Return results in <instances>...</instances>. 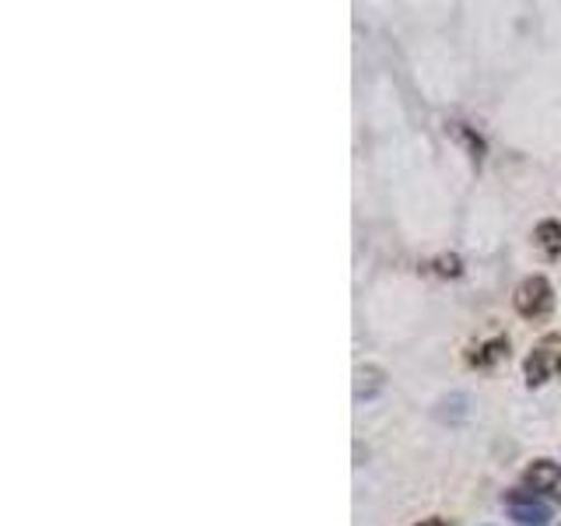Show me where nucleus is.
<instances>
[{
  "label": "nucleus",
  "instance_id": "obj_5",
  "mask_svg": "<svg viewBox=\"0 0 561 526\" xmlns=\"http://www.w3.org/2000/svg\"><path fill=\"white\" fill-rule=\"evenodd\" d=\"M502 358H508V338H488L467 355V362L478 365V368H491V365H499Z\"/></svg>",
  "mask_w": 561,
  "mask_h": 526
},
{
  "label": "nucleus",
  "instance_id": "obj_2",
  "mask_svg": "<svg viewBox=\"0 0 561 526\" xmlns=\"http://www.w3.org/2000/svg\"><path fill=\"white\" fill-rule=\"evenodd\" d=\"M523 373L530 386H543L551 376H561V333H548L534 344Z\"/></svg>",
  "mask_w": 561,
  "mask_h": 526
},
{
  "label": "nucleus",
  "instance_id": "obj_7",
  "mask_svg": "<svg viewBox=\"0 0 561 526\" xmlns=\"http://www.w3.org/2000/svg\"><path fill=\"white\" fill-rule=\"evenodd\" d=\"M414 526H449L443 516H428V519H421V523H414Z\"/></svg>",
  "mask_w": 561,
  "mask_h": 526
},
{
  "label": "nucleus",
  "instance_id": "obj_1",
  "mask_svg": "<svg viewBox=\"0 0 561 526\" xmlns=\"http://www.w3.org/2000/svg\"><path fill=\"white\" fill-rule=\"evenodd\" d=\"M513 309L523 316V320H540V316H548L554 309V288L551 281L543 274H530L523 277L516 291H513Z\"/></svg>",
  "mask_w": 561,
  "mask_h": 526
},
{
  "label": "nucleus",
  "instance_id": "obj_3",
  "mask_svg": "<svg viewBox=\"0 0 561 526\" xmlns=\"http://www.w3.org/2000/svg\"><path fill=\"white\" fill-rule=\"evenodd\" d=\"M505 508H508V516L523 526H548L551 523V505L543 502V495H534V491H526V488L513 491V495L505 499Z\"/></svg>",
  "mask_w": 561,
  "mask_h": 526
},
{
  "label": "nucleus",
  "instance_id": "obj_4",
  "mask_svg": "<svg viewBox=\"0 0 561 526\" xmlns=\"http://www.w3.org/2000/svg\"><path fill=\"white\" fill-rule=\"evenodd\" d=\"M523 484H526V491H534V495L558 491L561 488V467L554 460H534L523 470Z\"/></svg>",
  "mask_w": 561,
  "mask_h": 526
},
{
  "label": "nucleus",
  "instance_id": "obj_6",
  "mask_svg": "<svg viewBox=\"0 0 561 526\" xmlns=\"http://www.w3.org/2000/svg\"><path fill=\"white\" fill-rule=\"evenodd\" d=\"M534 245L548 256V260H558L561 256V221L554 218H543L537 228H534Z\"/></svg>",
  "mask_w": 561,
  "mask_h": 526
}]
</instances>
